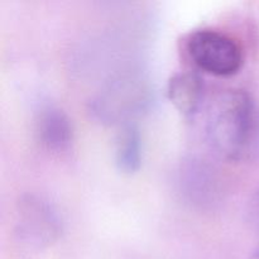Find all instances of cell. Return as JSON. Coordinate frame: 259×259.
Here are the masks:
<instances>
[{"label":"cell","mask_w":259,"mask_h":259,"mask_svg":"<svg viewBox=\"0 0 259 259\" xmlns=\"http://www.w3.org/2000/svg\"><path fill=\"white\" fill-rule=\"evenodd\" d=\"M14 227L20 242L33 248H45L61 235L62 219L48 200L24 195L17 202Z\"/></svg>","instance_id":"277c9868"},{"label":"cell","mask_w":259,"mask_h":259,"mask_svg":"<svg viewBox=\"0 0 259 259\" xmlns=\"http://www.w3.org/2000/svg\"><path fill=\"white\" fill-rule=\"evenodd\" d=\"M255 110L252 96L240 89L220 94L212 104L206 121L210 146L227 159H238L252 141Z\"/></svg>","instance_id":"6da1fadb"},{"label":"cell","mask_w":259,"mask_h":259,"mask_svg":"<svg viewBox=\"0 0 259 259\" xmlns=\"http://www.w3.org/2000/svg\"><path fill=\"white\" fill-rule=\"evenodd\" d=\"M38 141L51 152H66L73 141V128L67 114L58 106L40 109L35 120Z\"/></svg>","instance_id":"8992f818"},{"label":"cell","mask_w":259,"mask_h":259,"mask_svg":"<svg viewBox=\"0 0 259 259\" xmlns=\"http://www.w3.org/2000/svg\"><path fill=\"white\" fill-rule=\"evenodd\" d=\"M255 259H259V243H258V247H257V252H255Z\"/></svg>","instance_id":"9c48e42d"},{"label":"cell","mask_w":259,"mask_h":259,"mask_svg":"<svg viewBox=\"0 0 259 259\" xmlns=\"http://www.w3.org/2000/svg\"><path fill=\"white\" fill-rule=\"evenodd\" d=\"M148 82L138 72L125 71L114 76L90 103L93 115L101 123L129 124L149 103Z\"/></svg>","instance_id":"7a4b0ae2"},{"label":"cell","mask_w":259,"mask_h":259,"mask_svg":"<svg viewBox=\"0 0 259 259\" xmlns=\"http://www.w3.org/2000/svg\"><path fill=\"white\" fill-rule=\"evenodd\" d=\"M186 48L197 67L217 76L234 75L244 62L239 43L232 35L212 28L191 33Z\"/></svg>","instance_id":"3957f363"},{"label":"cell","mask_w":259,"mask_h":259,"mask_svg":"<svg viewBox=\"0 0 259 259\" xmlns=\"http://www.w3.org/2000/svg\"><path fill=\"white\" fill-rule=\"evenodd\" d=\"M115 164L123 174H134L143 161V139L138 126L124 124L115 141Z\"/></svg>","instance_id":"ba28073f"},{"label":"cell","mask_w":259,"mask_h":259,"mask_svg":"<svg viewBox=\"0 0 259 259\" xmlns=\"http://www.w3.org/2000/svg\"><path fill=\"white\" fill-rule=\"evenodd\" d=\"M182 195L197 206H206L217 201L219 180L214 169L205 161L191 158L182 164L180 172Z\"/></svg>","instance_id":"5b68a950"},{"label":"cell","mask_w":259,"mask_h":259,"mask_svg":"<svg viewBox=\"0 0 259 259\" xmlns=\"http://www.w3.org/2000/svg\"><path fill=\"white\" fill-rule=\"evenodd\" d=\"M167 95L180 113L185 116H192L204 101V81L194 72L175 73L167 85Z\"/></svg>","instance_id":"52a82bcc"}]
</instances>
